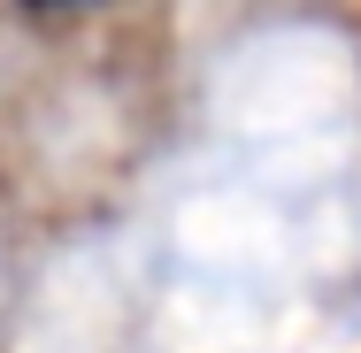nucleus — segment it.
Returning <instances> with one entry per match:
<instances>
[{
    "label": "nucleus",
    "mask_w": 361,
    "mask_h": 353,
    "mask_svg": "<svg viewBox=\"0 0 361 353\" xmlns=\"http://www.w3.org/2000/svg\"><path fill=\"white\" fill-rule=\"evenodd\" d=\"M23 8H47V16H54V8H85V0H23Z\"/></svg>",
    "instance_id": "1"
}]
</instances>
